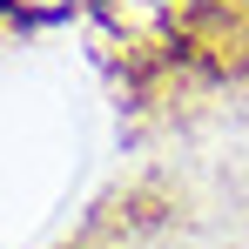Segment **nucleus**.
Returning <instances> with one entry per match:
<instances>
[{
  "mask_svg": "<svg viewBox=\"0 0 249 249\" xmlns=\"http://www.w3.org/2000/svg\"><path fill=\"white\" fill-rule=\"evenodd\" d=\"M182 54L202 61L209 74H243L249 68V0H189Z\"/></svg>",
  "mask_w": 249,
  "mask_h": 249,
  "instance_id": "1",
  "label": "nucleus"
},
{
  "mask_svg": "<svg viewBox=\"0 0 249 249\" xmlns=\"http://www.w3.org/2000/svg\"><path fill=\"white\" fill-rule=\"evenodd\" d=\"M101 14H108V27L142 34V27H155V20L168 14V0H101Z\"/></svg>",
  "mask_w": 249,
  "mask_h": 249,
  "instance_id": "2",
  "label": "nucleus"
}]
</instances>
